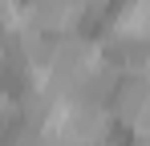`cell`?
I'll return each instance as SVG.
<instances>
[{
    "mask_svg": "<svg viewBox=\"0 0 150 146\" xmlns=\"http://www.w3.org/2000/svg\"><path fill=\"white\" fill-rule=\"evenodd\" d=\"M114 114H118V122L122 126H130L134 134H142L146 130V77H134V73H126V77H118V85H114Z\"/></svg>",
    "mask_w": 150,
    "mask_h": 146,
    "instance_id": "1",
    "label": "cell"
},
{
    "mask_svg": "<svg viewBox=\"0 0 150 146\" xmlns=\"http://www.w3.org/2000/svg\"><path fill=\"white\" fill-rule=\"evenodd\" d=\"M25 12H28V21L37 24L45 37H49V33L53 37H57V33H73V24L81 21L73 0H28Z\"/></svg>",
    "mask_w": 150,
    "mask_h": 146,
    "instance_id": "2",
    "label": "cell"
},
{
    "mask_svg": "<svg viewBox=\"0 0 150 146\" xmlns=\"http://www.w3.org/2000/svg\"><path fill=\"white\" fill-rule=\"evenodd\" d=\"M0 4H16V0H0Z\"/></svg>",
    "mask_w": 150,
    "mask_h": 146,
    "instance_id": "3",
    "label": "cell"
}]
</instances>
